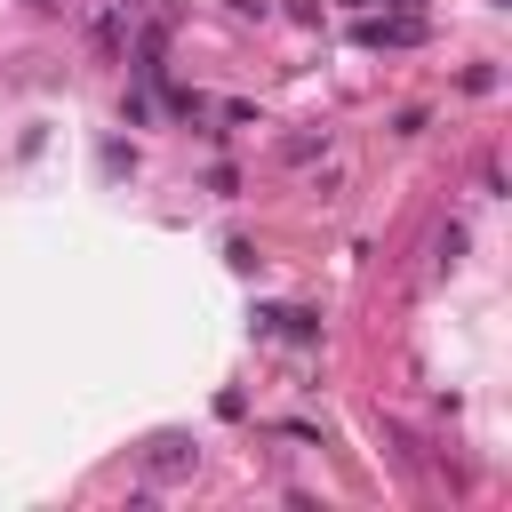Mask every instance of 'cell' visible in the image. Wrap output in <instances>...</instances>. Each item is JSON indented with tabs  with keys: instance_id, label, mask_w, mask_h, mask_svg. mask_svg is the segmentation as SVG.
Segmentation results:
<instances>
[{
	"instance_id": "cell-5",
	"label": "cell",
	"mask_w": 512,
	"mask_h": 512,
	"mask_svg": "<svg viewBox=\"0 0 512 512\" xmlns=\"http://www.w3.org/2000/svg\"><path fill=\"white\" fill-rule=\"evenodd\" d=\"M24 8H56V0H24Z\"/></svg>"
},
{
	"instance_id": "cell-3",
	"label": "cell",
	"mask_w": 512,
	"mask_h": 512,
	"mask_svg": "<svg viewBox=\"0 0 512 512\" xmlns=\"http://www.w3.org/2000/svg\"><path fill=\"white\" fill-rule=\"evenodd\" d=\"M120 40H128V16H120V8H104V16H96V48H104V56H120Z\"/></svg>"
},
{
	"instance_id": "cell-1",
	"label": "cell",
	"mask_w": 512,
	"mask_h": 512,
	"mask_svg": "<svg viewBox=\"0 0 512 512\" xmlns=\"http://www.w3.org/2000/svg\"><path fill=\"white\" fill-rule=\"evenodd\" d=\"M360 40H368V48H416V40H424V16H368Z\"/></svg>"
},
{
	"instance_id": "cell-2",
	"label": "cell",
	"mask_w": 512,
	"mask_h": 512,
	"mask_svg": "<svg viewBox=\"0 0 512 512\" xmlns=\"http://www.w3.org/2000/svg\"><path fill=\"white\" fill-rule=\"evenodd\" d=\"M144 472H152V480H176V472H192V448L168 432V440H152V448H144Z\"/></svg>"
},
{
	"instance_id": "cell-4",
	"label": "cell",
	"mask_w": 512,
	"mask_h": 512,
	"mask_svg": "<svg viewBox=\"0 0 512 512\" xmlns=\"http://www.w3.org/2000/svg\"><path fill=\"white\" fill-rule=\"evenodd\" d=\"M312 152H328V128H320V136L304 128V136H288V144H280V160H312Z\"/></svg>"
}]
</instances>
